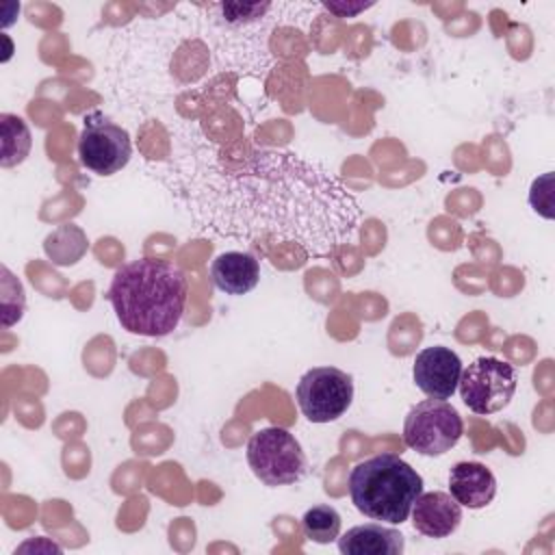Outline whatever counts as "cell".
<instances>
[{
  "instance_id": "6da1fadb",
  "label": "cell",
  "mask_w": 555,
  "mask_h": 555,
  "mask_svg": "<svg viewBox=\"0 0 555 555\" xmlns=\"http://www.w3.org/2000/svg\"><path fill=\"white\" fill-rule=\"evenodd\" d=\"M160 173L191 215L225 236L273 234L312 256H330L358 230L353 195L323 167L295 154L260 150L225 160L208 145L171 152Z\"/></svg>"
},
{
  "instance_id": "7a4b0ae2",
  "label": "cell",
  "mask_w": 555,
  "mask_h": 555,
  "mask_svg": "<svg viewBox=\"0 0 555 555\" xmlns=\"http://www.w3.org/2000/svg\"><path fill=\"white\" fill-rule=\"evenodd\" d=\"M186 291V275L176 264L139 258L115 271L106 297L124 330L160 338L178 327L184 314Z\"/></svg>"
},
{
  "instance_id": "3957f363",
  "label": "cell",
  "mask_w": 555,
  "mask_h": 555,
  "mask_svg": "<svg viewBox=\"0 0 555 555\" xmlns=\"http://www.w3.org/2000/svg\"><path fill=\"white\" fill-rule=\"evenodd\" d=\"M347 486L360 514L371 520L401 525L423 492V477L403 457L379 453L358 462L349 473Z\"/></svg>"
},
{
  "instance_id": "277c9868",
  "label": "cell",
  "mask_w": 555,
  "mask_h": 555,
  "mask_svg": "<svg viewBox=\"0 0 555 555\" xmlns=\"http://www.w3.org/2000/svg\"><path fill=\"white\" fill-rule=\"evenodd\" d=\"M247 464L264 486H291L308 470L299 440L284 427L258 429L247 442Z\"/></svg>"
},
{
  "instance_id": "5b68a950",
  "label": "cell",
  "mask_w": 555,
  "mask_h": 555,
  "mask_svg": "<svg viewBox=\"0 0 555 555\" xmlns=\"http://www.w3.org/2000/svg\"><path fill=\"white\" fill-rule=\"evenodd\" d=\"M464 434L460 412L442 399H425L410 408L403 421V442L421 455L451 451Z\"/></svg>"
},
{
  "instance_id": "8992f818",
  "label": "cell",
  "mask_w": 555,
  "mask_h": 555,
  "mask_svg": "<svg viewBox=\"0 0 555 555\" xmlns=\"http://www.w3.org/2000/svg\"><path fill=\"white\" fill-rule=\"evenodd\" d=\"M516 384L518 375L509 362L483 356L462 369L457 390L470 412L486 416L501 412L512 401Z\"/></svg>"
},
{
  "instance_id": "52a82bcc",
  "label": "cell",
  "mask_w": 555,
  "mask_h": 555,
  "mask_svg": "<svg viewBox=\"0 0 555 555\" xmlns=\"http://www.w3.org/2000/svg\"><path fill=\"white\" fill-rule=\"evenodd\" d=\"M295 395L310 423H330L349 410L353 379L336 366H314L301 375Z\"/></svg>"
},
{
  "instance_id": "ba28073f",
  "label": "cell",
  "mask_w": 555,
  "mask_h": 555,
  "mask_svg": "<svg viewBox=\"0 0 555 555\" xmlns=\"http://www.w3.org/2000/svg\"><path fill=\"white\" fill-rule=\"evenodd\" d=\"M132 154V141L126 128L117 126L102 113H93L85 119V128L78 139L80 165L98 176H113L124 169Z\"/></svg>"
},
{
  "instance_id": "9c48e42d",
  "label": "cell",
  "mask_w": 555,
  "mask_h": 555,
  "mask_svg": "<svg viewBox=\"0 0 555 555\" xmlns=\"http://www.w3.org/2000/svg\"><path fill=\"white\" fill-rule=\"evenodd\" d=\"M462 375V360L455 351L442 345L425 347L416 353L412 377L414 384L429 399H451L457 390V382Z\"/></svg>"
},
{
  "instance_id": "30bf717a",
  "label": "cell",
  "mask_w": 555,
  "mask_h": 555,
  "mask_svg": "<svg viewBox=\"0 0 555 555\" xmlns=\"http://www.w3.org/2000/svg\"><path fill=\"white\" fill-rule=\"evenodd\" d=\"M412 525L427 538H447L462 522V505L449 492H421L412 505Z\"/></svg>"
},
{
  "instance_id": "8fae6325",
  "label": "cell",
  "mask_w": 555,
  "mask_h": 555,
  "mask_svg": "<svg viewBox=\"0 0 555 555\" xmlns=\"http://www.w3.org/2000/svg\"><path fill=\"white\" fill-rule=\"evenodd\" d=\"M449 494L468 509H481L496 494V477L481 462H457L449 473Z\"/></svg>"
},
{
  "instance_id": "7c38bea8",
  "label": "cell",
  "mask_w": 555,
  "mask_h": 555,
  "mask_svg": "<svg viewBox=\"0 0 555 555\" xmlns=\"http://www.w3.org/2000/svg\"><path fill=\"white\" fill-rule=\"evenodd\" d=\"M403 548V533L382 522L358 525L338 535V551L343 555H401Z\"/></svg>"
},
{
  "instance_id": "4fadbf2b",
  "label": "cell",
  "mask_w": 555,
  "mask_h": 555,
  "mask_svg": "<svg viewBox=\"0 0 555 555\" xmlns=\"http://www.w3.org/2000/svg\"><path fill=\"white\" fill-rule=\"evenodd\" d=\"M215 286L228 295H245L260 282V262L247 251H223L210 264Z\"/></svg>"
},
{
  "instance_id": "5bb4252c",
  "label": "cell",
  "mask_w": 555,
  "mask_h": 555,
  "mask_svg": "<svg viewBox=\"0 0 555 555\" xmlns=\"http://www.w3.org/2000/svg\"><path fill=\"white\" fill-rule=\"evenodd\" d=\"M87 247H89V243H87L85 232L74 223L61 225L59 230L48 234V238L43 243L46 254L52 258L54 264H61V267L78 262L87 254Z\"/></svg>"
},
{
  "instance_id": "9a60e30c",
  "label": "cell",
  "mask_w": 555,
  "mask_h": 555,
  "mask_svg": "<svg viewBox=\"0 0 555 555\" xmlns=\"http://www.w3.org/2000/svg\"><path fill=\"white\" fill-rule=\"evenodd\" d=\"M0 130H2V154H0V165L7 167H15L20 165L33 145L30 139V130L26 126V121L17 115L11 113H2L0 115Z\"/></svg>"
},
{
  "instance_id": "2e32d148",
  "label": "cell",
  "mask_w": 555,
  "mask_h": 555,
  "mask_svg": "<svg viewBox=\"0 0 555 555\" xmlns=\"http://www.w3.org/2000/svg\"><path fill=\"white\" fill-rule=\"evenodd\" d=\"M304 535L317 544H330L340 535V514L332 505H314L301 516Z\"/></svg>"
},
{
  "instance_id": "e0dca14e",
  "label": "cell",
  "mask_w": 555,
  "mask_h": 555,
  "mask_svg": "<svg viewBox=\"0 0 555 555\" xmlns=\"http://www.w3.org/2000/svg\"><path fill=\"white\" fill-rule=\"evenodd\" d=\"M24 308L26 299L22 284L11 275L7 267H2V325L11 327L15 321H20Z\"/></svg>"
},
{
  "instance_id": "ac0fdd59",
  "label": "cell",
  "mask_w": 555,
  "mask_h": 555,
  "mask_svg": "<svg viewBox=\"0 0 555 555\" xmlns=\"http://www.w3.org/2000/svg\"><path fill=\"white\" fill-rule=\"evenodd\" d=\"M529 204L535 212H540L546 219H553V173H544L542 178L533 180L529 191Z\"/></svg>"
},
{
  "instance_id": "d6986e66",
  "label": "cell",
  "mask_w": 555,
  "mask_h": 555,
  "mask_svg": "<svg viewBox=\"0 0 555 555\" xmlns=\"http://www.w3.org/2000/svg\"><path fill=\"white\" fill-rule=\"evenodd\" d=\"M323 7L332 13H336L338 17H356L358 13L371 9L373 2H325Z\"/></svg>"
}]
</instances>
